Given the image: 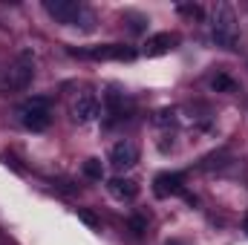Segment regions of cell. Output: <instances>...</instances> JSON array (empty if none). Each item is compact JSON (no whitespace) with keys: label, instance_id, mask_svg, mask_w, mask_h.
<instances>
[{"label":"cell","instance_id":"cell-1","mask_svg":"<svg viewBox=\"0 0 248 245\" xmlns=\"http://www.w3.org/2000/svg\"><path fill=\"white\" fill-rule=\"evenodd\" d=\"M17 116H20V124H23L26 130L44 133V130L52 124V104H49L46 95H32V98H26V101L20 104Z\"/></svg>","mask_w":248,"mask_h":245},{"label":"cell","instance_id":"cell-2","mask_svg":"<svg viewBox=\"0 0 248 245\" xmlns=\"http://www.w3.org/2000/svg\"><path fill=\"white\" fill-rule=\"evenodd\" d=\"M211 35H214V41H217L219 46H225V49H234V46H237L240 29H237V17H234L231 6H225V3L214 6V12H211Z\"/></svg>","mask_w":248,"mask_h":245},{"label":"cell","instance_id":"cell-3","mask_svg":"<svg viewBox=\"0 0 248 245\" xmlns=\"http://www.w3.org/2000/svg\"><path fill=\"white\" fill-rule=\"evenodd\" d=\"M32 75H35V61H32V55H29V52H20L17 61L3 72L0 90H3V92H9V90H23V87H29Z\"/></svg>","mask_w":248,"mask_h":245},{"label":"cell","instance_id":"cell-4","mask_svg":"<svg viewBox=\"0 0 248 245\" xmlns=\"http://www.w3.org/2000/svg\"><path fill=\"white\" fill-rule=\"evenodd\" d=\"M44 12L63 26H78V20H93L90 12L75 0H44Z\"/></svg>","mask_w":248,"mask_h":245},{"label":"cell","instance_id":"cell-5","mask_svg":"<svg viewBox=\"0 0 248 245\" xmlns=\"http://www.w3.org/2000/svg\"><path fill=\"white\" fill-rule=\"evenodd\" d=\"M75 55H84V58H93V61H133L136 58V49L122 46V44H101V46L81 49Z\"/></svg>","mask_w":248,"mask_h":245},{"label":"cell","instance_id":"cell-6","mask_svg":"<svg viewBox=\"0 0 248 245\" xmlns=\"http://www.w3.org/2000/svg\"><path fill=\"white\" fill-rule=\"evenodd\" d=\"M98 113H101V107H98L95 95H90V92L78 95V98H75V104H72V119H75L78 124L95 122V119H98Z\"/></svg>","mask_w":248,"mask_h":245},{"label":"cell","instance_id":"cell-7","mask_svg":"<svg viewBox=\"0 0 248 245\" xmlns=\"http://www.w3.org/2000/svg\"><path fill=\"white\" fill-rule=\"evenodd\" d=\"M136 162H139V150H136L133 141H116V144H113V150H110V165H113L116 170H127V168H133Z\"/></svg>","mask_w":248,"mask_h":245},{"label":"cell","instance_id":"cell-8","mask_svg":"<svg viewBox=\"0 0 248 245\" xmlns=\"http://www.w3.org/2000/svg\"><path fill=\"white\" fill-rule=\"evenodd\" d=\"M153 190H156V196H176V193H182L185 187H182V176L179 173H159L156 179H153Z\"/></svg>","mask_w":248,"mask_h":245},{"label":"cell","instance_id":"cell-9","mask_svg":"<svg viewBox=\"0 0 248 245\" xmlns=\"http://www.w3.org/2000/svg\"><path fill=\"white\" fill-rule=\"evenodd\" d=\"M173 44H176V38H173L170 32H159V35L147 38V44H144V55H147V58H159V55H168V52L173 49Z\"/></svg>","mask_w":248,"mask_h":245},{"label":"cell","instance_id":"cell-10","mask_svg":"<svg viewBox=\"0 0 248 245\" xmlns=\"http://www.w3.org/2000/svg\"><path fill=\"white\" fill-rule=\"evenodd\" d=\"M110 193L116 199H136L139 196V184L133 182V179H113L110 182Z\"/></svg>","mask_w":248,"mask_h":245},{"label":"cell","instance_id":"cell-11","mask_svg":"<svg viewBox=\"0 0 248 245\" xmlns=\"http://www.w3.org/2000/svg\"><path fill=\"white\" fill-rule=\"evenodd\" d=\"M81 170H84V176L93 179V182H101V179H104V165H101L98 159H87Z\"/></svg>","mask_w":248,"mask_h":245},{"label":"cell","instance_id":"cell-12","mask_svg":"<svg viewBox=\"0 0 248 245\" xmlns=\"http://www.w3.org/2000/svg\"><path fill=\"white\" fill-rule=\"evenodd\" d=\"M211 87H214L217 92H237V84H234L228 75H222V72H217V75L211 78Z\"/></svg>","mask_w":248,"mask_h":245},{"label":"cell","instance_id":"cell-13","mask_svg":"<svg viewBox=\"0 0 248 245\" xmlns=\"http://www.w3.org/2000/svg\"><path fill=\"white\" fill-rule=\"evenodd\" d=\"M176 12H179V15H187V17H202V9H199L196 3H179Z\"/></svg>","mask_w":248,"mask_h":245},{"label":"cell","instance_id":"cell-14","mask_svg":"<svg viewBox=\"0 0 248 245\" xmlns=\"http://www.w3.org/2000/svg\"><path fill=\"white\" fill-rule=\"evenodd\" d=\"M78 219H81V222H87L90 228H98V219H95L90 211H78Z\"/></svg>","mask_w":248,"mask_h":245},{"label":"cell","instance_id":"cell-15","mask_svg":"<svg viewBox=\"0 0 248 245\" xmlns=\"http://www.w3.org/2000/svg\"><path fill=\"white\" fill-rule=\"evenodd\" d=\"M130 228H133L136 234H141V231H144V219H139V216H133V219H130Z\"/></svg>","mask_w":248,"mask_h":245},{"label":"cell","instance_id":"cell-16","mask_svg":"<svg viewBox=\"0 0 248 245\" xmlns=\"http://www.w3.org/2000/svg\"><path fill=\"white\" fill-rule=\"evenodd\" d=\"M243 231H246V234H248V214H246V216H243Z\"/></svg>","mask_w":248,"mask_h":245}]
</instances>
